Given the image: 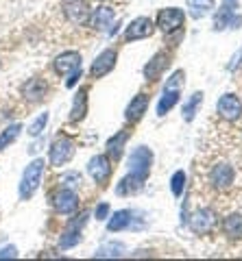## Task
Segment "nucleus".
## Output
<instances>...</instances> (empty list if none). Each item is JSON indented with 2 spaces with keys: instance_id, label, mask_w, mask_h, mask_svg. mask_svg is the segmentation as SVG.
I'll use <instances>...</instances> for the list:
<instances>
[{
  "instance_id": "obj_1",
  "label": "nucleus",
  "mask_w": 242,
  "mask_h": 261,
  "mask_svg": "<svg viewBox=\"0 0 242 261\" xmlns=\"http://www.w3.org/2000/svg\"><path fill=\"white\" fill-rule=\"evenodd\" d=\"M185 83V72L183 70H177L171 74V79L164 83V89H161V96H159V102H157V116H166L173 107H177L181 98V89Z\"/></svg>"
},
{
  "instance_id": "obj_2",
  "label": "nucleus",
  "mask_w": 242,
  "mask_h": 261,
  "mask_svg": "<svg viewBox=\"0 0 242 261\" xmlns=\"http://www.w3.org/2000/svg\"><path fill=\"white\" fill-rule=\"evenodd\" d=\"M42 172H44V161L42 159H33L24 168V174H22V181L18 187V194L22 200H29L31 196L37 192L39 181H42Z\"/></svg>"
},
{
  "instance_id": "obj_3",
  "label": "nucleus",
  "mask_w": 242,
  "mask_h": 261,
  "mask_svg": "<svg viewBox=\"0 0 242 261\" xmlns=\"http://www.w3.org/2000/svg\"><path fill=\"white\" fill-rule=\"evenodd\" d=\"M127 166H129V174L142 178L147 181L149 178V172H151V166H153V152L147 146H138L127 159Z\"/></svg>"
},
{
  "instance_id": "obj_4",
  "label": "nucleus",
  "mask_w": 242,
  "mask_h": 261,
  "mask_svg": "<svg viewBox=\"0 0 242 261\" xmlns=\"http://www.w3.org/2000/svg\"><path fill=\"white\" fill-rule=\"evenodd\" d=\"M236 9H238V0H223L221 9L214 15V31H225L227 27L240 29L242 15H238Z\"/></svg>"
},
{
  "instance_id": "obj_5",
  "label": "nucleus",
  "mask_w": 242,
  "mask_h": 261,
  "mask_svg": "<svg viewBox=\"0 0 242 261\" xmlns=\"http://www.w3.org/2000/svg\"><path fill=\"white\" fill-rule=\"evenodd\" d=\"M183 20H185V15L181 9H177V7H166V9H161L157 13V27L161 33H166V35L179 31L183 27Z\"/></svg>"
},
{
  "instance_id": "obj_6",
  "label": "nucleus",
  "mask_w": 242,
  "mask_h": 261,
  "mask_svg": "<svg viewBox=\"0 0 242 261\" xmlns=\"http://www.w3.org/2000/svg\"><path fill=\"white\" fill-rule=\"evenodd\" d=\"M75 157V144L68 137H59L57 142L51 146V152H48V161H51L53 168H59L63 163H68Z\"/></svg>"
},
{
  "instance_id": "obj_7",
  "label": "nucleus",
  "mask_w": 242,
  "mask_h": 261,
  "mask_svg": "<svg viewBox=\"0 0 242 261\" xmlns=\"http://www.w3.org/2000/svg\"><path fill=\"white\" fill-rule=\"evenodd\" d=\"M155 33V24L149 18H135L125 31V42H135V39H147Z\"/></svg>"
},
{
  "instance_id": "obj_8",
  "label": "nucleus",
  "mask_w": 242,
  "mask_h": 261,
  "mask_svg": "<svg viewBox=\"0 0 242 261\" xmlns=\"http://www.w3.org/2000/svg\"><path fill=\"white\" fill-rule=\"evenodd\" d=\"M53 207L61 216L75 214L77 207H79V196L72 192L70 187H66V190H59L57 194H55V198H53Z\"/></svg>"
},
{
  "instance_id": "obj_9",
  "label": "nucleus",
  "mask_w": 242,
  "mask_h": 261,
  "mask_svg": "<svg viewBox=\"0 0 242 261\" xmlns=\"http://www.w3.org/2000/svg\"><path fill=\"white\" fill-rule=\"evenodd\" d=\"M116 59H118V53L114 50V48H107V50H103V53H101V55L94 59L92 68H90V74H92V79H101V76L107 74V72L114 70Z\"/></svg>"
},
{
  "instance_id": "obj_10",
  "label": "nucleus",
  "mask_w": 242,
  "mask_h": 261,
  "mask_svg": "<svg viewBox=\"0 0 242 261\" xmlns=\"http://www.w3.org/2000/svg\"><path fill=\"white\" fill-rule=\"evenodd\" d=\"M87 174L92 176L94 183L105 185L107 183V178H109V174H111L109 159L105 157V154H96V157H92L90 163H87Z\"/></svg>"
},
{
  "instance_id": "obj_11",
  "label": "nucleus",
  "mask_w": 242,
  "mask_h": 261,
  "mask_svg": "<svg viewBox=\"0 0 242 261\" xmlns=\"http://www.w3.org/2000/svg\"><path fill=\"white\" fill-rule=\"evenodd\" d=\"M171 65V53H166V50H161L157 55H153L151 57V61L144 65V79L147 81H157L161 74H164V70Z\"/></svg>"
},
{
  "instance_id": "obj_12",
  "label": "nucleus",
  "mask_w": 242,
  "mask_h": 261,
  "mask_svg": "<svg viewBox=\"0 0 242 261\" xmlns=\"http://www.w3.org/2000/svg\"><path fill=\"white\" fill-rule=\"evenodd\" d=\"M214 224H216V214H214L212 209L203 207V209H199V211H195V214H192L190 228H192L195 233H199V235H207V233L214 228Z\"/></svg>"
},
{
  "instance_id": "obj_13",
  "label": "nucleus",
  "mask_w": 242,
  "mask_h": 261,
  "mask_svg": "<svg viewBox=\"0 0 242 261\" xmlns=\"http://www.w3.org/2000/svg\"><path fill=\"white\" fill-rule=\"evenodd\" d=\"M219 113H221V118L229 122L238 120L242 116V100L236 94H223L219 100Z\"/></svg>"
},
{
  "instance_id": "obj_14",
  "label": "nucleus",
  "mask_w": 242,
  "mask_h": 261,
  "mask_svg": "<svg viewBox=\"0 0 242 261\" xmlns=\"http://www.w3.org/2000/svg\"><path fill=\"white\" fill-rule=\"evenodd\" d=\"M63 11H66V18L72 24H85L90 20V5H85L83 0H66Z\"/></svg>"
},
{
  "instance_id": "obj_15",
  "label": "nucleus",
  "mask_w": 242,
  "mask_h": 261,
  "mask_svg": "<svg viewBox=\"0 0 242 261\" xmlns=\"http://www.w3.org/2000/svg\"><path fill=\"white\" fill-rule=\"evenodd\" d=\"M55 72L57 74H72V72L81 70V55L75 50H68V53H61L57 59H55Z\"/></svg>"
},
{
  "instance_id": "obj_16",
  "label": "nucleus",
  "mask_w": 242,
  "mask_h": 261,
  "mask_svg": "<svg viewBox=\"0 0 242 261\" xmlns=\"http://www.w3.org/2000/svg\"><path fill=\"white\" fill-rule=\"evenodd\" d=\"M209 181H212V185L216 187V190H229L231 183H233V168L229 166V163H219L212 174H209Z\"/></svg>"
},
{
  "instance_id": "obj_17",
  "label": "nucleus",
  "mask_w": 242,
  "mask_h": 261,
  "mask_svg": "<svg viewBox=\"0 0 242 261\" xmlns=\"http://www.w3.org/2000/svg\"><path fill=\"white\" fill-rule=\"evenodd\" d=\"M147 107H149V96H147V94H138L131 102L127 105V109H125L127 122H131V124L140 122L142 116H144V111H147Z\"/></svg>"
},
{
  "instance_id": "obj_18",
  "label": "nucleus",
  "mask_w": 242,
  "mask_h": 261,
  "mask_svg": "<svg viewBox=\"0 0 242 261\" xmlns=\"http://www.w3.org/2000/svg\"><path fill=\"white\" fill-rule=\"evenodd\" d=\"M114 18H116V11L111 9V7L103 5V7H96V9L90 13V24L96 31H105L111 22H114Z\"/></svg>"
},
{
  "instance_id": "obj_19",
  "label": "nucleus",
  "mask_w": 242,
  "mask_h": 261,
  "mask_svg": "<svg viewBox=\"0 0 242 261\" xmlns=\"http://www.w3.org/2000/svg\"><path fill=\"white\" fill-rule=\"evenodd\" d=\"M46 92H48V83L44 79H31L29 83H24V87H22L24 98L31 100V102L42 100V98L46 96Z\"/></svg>"
},
{
  "instance_id": "obj_20",
  "label": "nucleus",
  "mask_w": 242,
  "mask_h": 261,
  "mask_svg": "<svg viewBox=\"0 0 242 261\" xmlns=\"http://www.w3.org/2000/svg\"><path fill=\"white\" fill-rule=\"evenodd\" d=\"M87 113V87H81L75 94V100H72V109H70V120L72 122H81Z\"/></svg>"
},
{
  "instance_id": "obj_21",
  "label": "nucleus",
  "mask_w": 242,
  "mask_h": 261,
  "mask_svg": "<svg viewBox=\"0 0 242 261\" xmlns=\"http://www.w3.org/2000/svg\"><path fill=\"white\" fill-rule=\"evenodd\" d=\"M129 140V130H120V133H116L114 137H109L107 140V154L111 159H120L123 157V148H125V144Z\"/></svg>"
},
{
  "instance_id": "obj_22",
  "label": "nucleus",
  "mask_w": 242,
  "mask_h": 261,
  "mask_svg": "<svg viewBox=\"0 0 242 261\" xmlns=\"http://www.w3.org/2000/svg\"><path fill=\"white\" fill-rule=\"evenodd\" d=\"M144 181L133 174H127L125 178H120V183L116 185V194L118 196H127V194H135L138 190H142Z\"/></svg>"
},
{
  "instance_id": "obj_23",
  "label": "nucleus",
  "mask_w": 242,
  "mask_h": 261,
  "mask_svg": "<svg viewBox=\"0 0 242 261\" xmlns=\"http://www.w3.org/2000/svg\"><path fill=\"white\" fill-rule=\"evenodd\" d=\"M131 218H133V214H131V211H129V209H120V211H116V214L109 218L107 228H109L111 233L123 231V228H127L129 224H131Z\"/></svg>"
},
{
  "instance_id": "obj_24",
  "label": "nucleus",
  "mask_w": 242,
  "mask_h": 261,
  "mask_svg": "<svg viewBox=\"0 0 242 261\" xmlns=\"http://www.w3.org/2000/svg\"><path fill=\"white\" fill-rule=\"evenodd\" d=\"M188 9L192 18L201 20L214 9V0H188Z\"/></svg>"
},
{
  "instance_id": "obj_25",
  "label": "nucleus",
  "mask_w": 242,
  "mask_h": 261,
  "mask_svg": "<svg viewBox=\"0 0 242 261\" xmlns=\"http://www.w3.org/2000/svg\"><path fill=\"white\" fill-rule=\"evenodd\" d=\"M223 226H225V233H227L229 238H233V240L242 238V216L240 214H229L225 218Z\"/></svg>"
},
{
  "instance_id": "obj_26",
  "label": "nucleus",
  "mask_w": 242,
  "mask_h": 261,
  "mask_svg": "<svg viewBox=\"0 0 242 261\" xmlns=\"http://www.w3.org/2000/svg\"><path fill=\"white\" fill-rule=\"evenodd\" d=\"M125 255V244L123 242H109L105 244V246H101L99 250L94 252V257H123Z\"/></svg>"
},
{
  "instance_id": "obj_27",
  "label": "nucleus",
  "mask_w": 242,
  "mask_h": 261,
  "mask_svg": "<svg viewBox=\"0 0 242 261\" xmlns=\"http://www.w3.org/2000/svg\"><path fill=\"white\" fill-rule=\"evenodd\" d=\"M201 100H203V94H201V92H197V94H192V98H190V100L183 105L181 113H183V120H185V122H192V120H195L197 111H199V105H201Z\"/></svg>"
},
{
  "instance_id": "obj_28",
  "label": "nucleus",
  "mask_w": 242,
  "mask_h": 261,
  "mask_svg": "<svg viewBox=\"0 0 242 261\" xmlns=\"http://www.w3.org/2000/svg\"><path fill=\"white\" fill-rule=\"evenodd\" d=\"M81 242V231L77 226H70L66 233L59 238V248L61 250H68V248H72V246H77V244Z\"/></svg>"
},
{
  "instance_id": "obj_29",
  "label": "nucleus",
  "mask_w": 242,
  "mask_h": 261,
  "mask_svg": "<svg viewBox=\"0 0 242 261\" xmlns=\"http://www.w3.org/2000/svg\"><path fill=\"white\" fill-rule=\"evenodd\" d=\"M20 130H22V124H11V126H7L3 133H0V150H5L7 146H11L15 140H18Z\"/></svg>"
},
{
  "instance_id": "obj_30",
  "label": "nucleus",
  "mask_w": 242,
  "mask_h": 261,
  "mask_svg": "<svg viewBox=\"0 0 242 261\" xmlns=\"http://www.w3.org/2000/svg\"><path fill=\"white\" fill-rule=\"evenodd\" d=\"M183 185H185V172L183 170H177V172L171 176V192L175 198H179L183 194Z\"/></svg>"
},
{
  "instance_id": "obj_31",
  "label": "nucleus",
  "mask_w": 242,
  "mask_h": 261,
  "mask_svg": "<svg viewBox=\"0 0 242 261\" xmlns=\"http://www.w3.org/2000/svg\"><path fill=\"white\" fill-rule=\"evenodd\" d=\"M46 122H48V113H39V118L29 126V135H33V137L39 135L46 128Z\"/></svg>"
},
{
  "instance_id": "obj_32",
  "label": "nucleus",
  "mask_w": 242,
  "mask_h": 261,
  "mask_svg": "<svg viewBox=\"0 0 242 261\" xmlns=\"http://www.w3.org/2000/svg\"><path fill=\"white\" fill-rule=\"evenodd\" d=\"M96 220H105V218H107L109 216V205H107V202H101V205L99 207H96Z\"/></svg>"
},
{
  "instance_id": "obj_33",
  "label": "nucleus",
  "mask_w": 242,
  "mask_h": 261,
  "mask_svg": "<svg viewBox=\"0 0 242 261\" xmlns=\"http://www.w3.org/2000/svg\"><path fill=\"white\" fill-rule=\"evenodd\" d=\"M0 257L3 259H13V257H18V250H15V246H7L0 250Z\"/></svg>"
},
{
  "instance_id": "obj_34",
  "label": "nucleus",
  "mask_w": 242,
  "mask_h": 261,
  "mask_svg": "<svg viewBox=\"0 0 242 261\" xmlns=\"http://www.w3.org/2000/svg\"><path fill=\"white\" fill-rule=\"evenodd\" d=\"M63 183H66L68 187H70V185H77V183H79V174H77V172L66 174V176H63Z\"/></svg>"
},
{
  "instance_id": "obj_35",
  "label": "nucleus",
  "mask_w": 242,
  "mask_h": 261,
  "mask_svg": "<svg viewBox=\"0 0 242 261\" xmlns=\"http://www.w3.org/2000/svg\"><path fill=\"white\" fill-rule=\"evenodd\" d=\"M81 79V70H77V72H72V74L68 76V81H66V87H72V85H77V81Z\"/></svg>"
}]
</instances>
